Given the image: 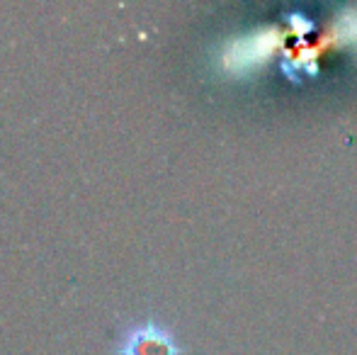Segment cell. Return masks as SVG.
<instances>
[{
  "label": "cell",
  "instance_id": "6da1fadb",
  "mask_svg": "<svg viewBox=\"0 0 357 355\" xmlns=\"http://www.w3.org/2000/svg\"><path fill=\"white\" fill-rule=\"evenodd\" d=\"M119 355H183V348L168 328L155 322H144L127 331Z\"/></svg>",
  "mask_w": 357,
  "mask_h": 355
}]
</instances>
